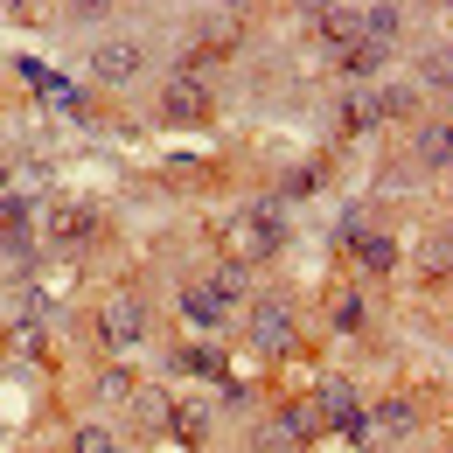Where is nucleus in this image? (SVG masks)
I'll return each mask as SVG.
<instances>
[{
  "label": "nucleus",
  "instance_id": "obj_8",
  "mask_svg": "<svg viewBox=\"0 0 453 453\" xmlns=\"http://www.w3.org/2000/svg\"><path fill=\"white\" fill-rule=\"evenodd\" d=\"M377 126V98H356L349 112H342V133H370Z\"/></svg>",
  "mask_w": 453,
  "mask_h": 453
},
{
  "label": "nucleus",
  "instance_id": "obj_7",
  "mask_svg": "<svg viewBox=\"0 0 453 453\" xmlns=\"http://www.w3.org/2000/svg\"><path fill=\"white\" fill-rule=\"evenodd\" d=\"M258 342H293V321L280 307H258Z\"/></svg>",
  "mask_w": 453,
  "mask_h": 453
},
{
  "label": "nucleus",
  "instance_id": "obj_4",
  "mask_svg": "<svg viewBox=\"0 0 453 453\" xmlns=\"http://www.w3.org/2000/svg\"><path fill=\"white\" fill-rule=\"evenodd\" d=\"M321 35H328V42H363V35H356V7H328V14H321Z\"/></svg>",
  "mask_w": 453,
  "mask_h": 453
},
{
  "label": "nucleus",
  "instance_id": "obj_6",
  "mask_svg": "<svg viewBox=\"0 0 453 453\" xmlns=\"http://www.w3.org/2000/svg\"><path fill=\"white\" fill-rule=\"evenodd\" d=\"M418 161L426 168H447V126H426L418 133Z\"/></svg>",
  "mask_w": 453,
  "mask_h": 453
},
{
  "label": "nucleus",
  "instance_id": "obj_1",
  "mask_svg": "<svg viewBox=\"0 0 453 453\" xmlns=\"http://www.w3.org/2000/svg\"><path fill=\"white\" fill-rule=\"evenodd\" d=\"M140 70H147V42H133V35L98 42V57H91V77H98V84H133Z\"/></svg>",
  "mask_w": 453,
  "mask_h": 453
},
{
  "label": "nucleus",
  "instance_id": "obj_3",
  "mask_svg": "<svg viewBox=\"0 0 453 453\" xmlns=\"http://www.w3.org/2000/svg\"><path fill=\"white\" fill-rule=\"evenodd\" d=\"M98 335H105V349H133V342L147 335V307L133 293H119L112 307H105V321H98Z\"/></svg>",
  "mask_w": 453,
  "mask_h": 453
},
{
  "label": "nucleus",
  "instance_id": "obj_5",
  "mask_svg": "<svg viewBox=\"0 0 453 453\" xmlns=\"http://www.w3.org/2000/svg\"><path fill=\"white\" fill-rule=\"evenodd\" d=\"M377 63H384V50H377V42H349V57H342V77H370Z\"/></svg>",
  "mask_w": 453,
  "mask_h": 453
},
{
  "label": "nucleus",
  "instance_id": "obj_11",
  "mask_svg": "<svg viewBox=\"0 0 453 453\" xmlns=\"http://www.w3.org/2000/svg\"><path fill=\"white\" fill-rule=\"evenodd\" d=\"M0 188H7V174H0Z\"/></svg>",
  "mask_w": 453,
  "mask_h": 453
},
{
  "label": "nucleus",
  "instance_id": "obj_9",
  "mask_svg": "<svg viewBox=\"0 0 453 453\" xmlns=\"http://www.w3.org/2000/svg\"><path fill=\"white\" fill-rule=\"evenodd\" d=\"M77 453H119V447H112L105 426H84V433H77Z\"/></svg>",
  "mask_w": 453,
  "mask_h": 453
},
{
  "label": "nucleus",
  "instance_id": "obj_10",
  "mask_svg": "<svg viewBox=\"0 0 453 453\" xmlns=\"http://www.w3.org/2000/svg\"><path fill=\"white\" fill-rule=\"evenodd\" d=\"M363 258H370V265H391L397 244H391V237H370V244H363Z\"/></svg>",
  "mask_w": 453,
  "mask_h": 453
},
{
  "label": "nucleus",
  "instance_id": "obj_2",
  "mask_svg": "<svg viewBox=\"0 0 453 453\" xmlns=\"http://www.w3.org/2000/svg\"><path fill=\"white\" fill-rule=\"evenodd\" d=\"M210 105H217V98H210V84H203L196 70H174L168 84H161V112L168 119H203Z\"/></svg>",
  "mask_w": 453,
  "mask_h": 453
}]
</instances>
